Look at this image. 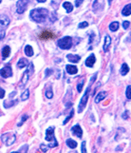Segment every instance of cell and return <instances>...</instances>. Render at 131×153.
I'll return each mask as SVG.
<instances>
[{
	"mask_svg": "<svg viewBox=\"0 0 131 153\" xmlns=\"http://www.w3.org/2000/svg\"><path fill=\"white\" fill-rule=\"evenodd\" d=\"M48 15V11L47 9L44 8H39V9H34L32 10L30 12V16L32 20H33L36 23H42L44 22L46 18Z\"/></svg>",
	"mask_w": 131,
	"mask_h": 153,
	"instance_id": "cell-1",
	"label": "cell"
},
{
	"mask_svg": "<svg viewBox=\"0 0 131 153\" xmlns=\"http://www.w3.org/2000/svg\"><path fill=\"white\" fill-rule=\"evenodd\" d=\"M45 139H46V141L49 142L48 148H53L58 145V142L54 136V127L53 126H50L46 130V138Z\"/></svg>",
	"mask_w": 131,
	"mask_h": 153,
	"instance_id": "cell-2",
	"label": "cell"
},
{
	"mask_svg": "<svg viewBox=\"0 0 131 153\" xmlns=\"http://www.w3.org/2000/svg\"><path fill=\"white\" fill-rule=\"evenodd\" d=\"M57 45L62 50H68L72 47V38L70 36H65L63 38H60L57 41Z\"/></svg>",
	"mask_w": 131,
	"mask_h": 153,
	"instance_id": "cell-3",
	"label": "cell"
},
{
	"mask_svg": "<svg viewBox=\"0 0 131 153\" xmlns=\"http://www.w3.org/2000/svg\"><path fill=\"white\" fill-rule=\"evenodd\" d=\"M15 140H16L15 134L12 133V132H7V133H4L1 136V141L3 142L7 146L12 145L15 142Z\"/></svg>",
	"mask_w": 131,
	"mask_h": 153,
	"instance_id": "cell-4",
	"label": "cell"
},
{
	"mask_svg": "<svg viewBox=\"0 0 131 153\" xmlns=\"http://www.w3.org/2000/svg\"><path fill=\"white\" fill-rule=\"evenodd\" d=\"M32 73H33V64L31 63L30 64L29 69H27V71L23 73V76H22V79H21V86H20L21 88H24L25 85H26L27 82H28L30 75L32 74Z\"/></svg>",
	"mask_w": 131,
	"mask_h": 153,
	"instance_id": "cell-5",
	"label": "cell"
},
{
	"mask_svg": "<svg viewBox=\"0 0 131 153\" xmlns=\"http://www.w3.org/2000/svg\"><path fill=\"white\" fill-rule=\"evenodd\" d=\"M89 91H90V86H88L85 92V94L83 95V97L81 98V101H80V104H79V107H78V112L81 113L82 111L84 110L85 106L87 105V100H88V96H89Z\"/></svg>",
	"mask_w": 131,
	"mask_h": 153,
	"instance_id": "cell-6",
	"label": "cell"
},
{
	"mask_svg": "<svg viewBox=\"0 0 131 153\" xmlns=\"http://www.w3.org/2000/svg\"><path fill=\"white\" fill-rule=\"evenodd\" d=\"M28 6V0H18L16 3V12L19 14L24 13Z\"/></svg>",
	"mask_w": 131,
	"mask_h": 153,
	"instance_id": "cell-7",
	"label": "cell"
},
{
	"mask_svg": "<svg viewBox=\"0 0 131 153\" xmlns=\"http://www.w3.org/2000/svg\"><path fill=\"white\" fill-rule=\"evenodd\" d=\"M39 38L41 40L53 39V38H55V34L49 30H44L43 32L39 34Z\"/></svg>",
	"mask_w": 131,
	"mask_h": 153,
	"instance_id": "cell-8",
	"label": "cell"
},
{
	"mask_svg": "<svg viewBox=\"0 0 131 153\" xmlns=\"http://www.w3.org/2000/svg\"><path fill=\"white\" fill-rule=\"evenodd\" d=\"M0 75L3 77V78H9L12 76V67L7 65L6 67H4L3 69L0 70Z\"/></svg>",
	"mask_w": 131,
	"mask_h": 153,
	"instance_id": "cell-9",
	"label": "cell"
},
{
	"mask_svg": "<svg viewBox=\"0 0 131 153\" xmlns=\"http://www.w3.org/2000/svg\"><path fill=\"white\" fill-rule=\"evenodd\" d=\"M71 132L73 135H75L76 137L78 138H82V136H83V130L79 125H75L74 126H72Z\"/></svg>",
	"mask_w": 131,
	"mask_h": 153,
	"instance_id": "cell-10",
	"label": "cell"
},
{
	"mask_svg": "<svg viewBox=\"0 0 131 153\" xmlns=\"http://www.w3.org/2000/svg\"><path fill=\"white\" fill-rule=\"evenodd\" d=\"M96 62V58H95V55L93 54V53H91V54L89 55L88 57L87 58V60H86V66L88 68H92L93 66H94V64H95Z\"/></svg>",
	"mask_w": 131,
	"mask_h": 153,
	"instance_id": "cell-11",
	"label": "cell"
},
{
	"mask_svg": "<svg viewBox=\"0 0 131 153\" xmlns=\"http://www.w3.org/2000/svg\"><path fill=\"white\" fill-rule=\"evenodd\" d=\"M10 22L11 20L7 15H4V14H1L0 15V25L1 26H4V27H8L10 25Z\"/></svg>",
	"mask_w": 131,
	"mask_h": 153,
	"instance_id": "cell-12",
	"label": "cell"
},
{
	"mask_svg": "<svg viewBox=\"0 0 131 153\" xmlns=\"http://www.w3.org/2000/svg\"><path fill=\"white\" fill-rule=\"evenodd\" d=\"M110 44H111V38L109 35H106L104 37V43H103V51L107 52L110 47Z\"/></svg>",
	"mask_w": 131,
	"mask_h": 153,
	"instance_id": "cell-13",
	"label": "cell"
},
{
	"mask_svg": "<svg viewBox=\"0 0 131 153\" xmlns=\"http://www.w3.org/2000/svg\"><path fill=\"white\" fill-rule=\"evenodd\" d=\"M67 58H68V60L69 62H72V63H78L80 61V59H81V57L77 54H68L67 55Z\"/></svg>",
	"mask_w": 131,
	"mask_h": 153,
	"instance_id": "cell-14",
	"label": "cell"
},
{
	"mask_svg": "<svg viewBox=\"0 0 131 153\" xmlns=\"http://www.w3.org/2000/svg\"><path fill=\"white\" fill-rule=\"evenodd\" d=\"M107 91H101L99 94L95 97V103L96 104H99L101 101H103V99L107 97Z\"/></svg>",
	"mask_w": 131,
	"mask_h": 153,
	"instance_id": "cell-15",
	"label": "cell"
},
{
	"mask_svg": "<svg viewBox=\"0 0 131 153\" xmlns=\"http://www.w3.org/2000/svg\"><path fill=\"white\" fill-rule=\"evenodd\" d=\"M66 70L69 74H76L78 72V69L76 66H72V65H67L66 66Z\"/></svg>",
	"mask_w": 131,
	"mask_h": 153,
	"instance_id": "cell-16",
	"label": "cell"
},
{
	"mask_svg": "<svg viewBox=\"0 0 131 153\" xmlns=\"http://www.w3.org/2000/svg\"><path fill=\"white\" fill-rule=\"evenodd\" d=\"M122 14L124 16H129L131 14V5L127 4L122 11Z\"/></svg>",
	"mask_w": 131,
	"mask_h": 153,
	"instance_id": "cell-17",
	"label": "cell"
},
{
	"mask_svg": "<svg viewBox=\"0 0 131 153\" xmlns=\"http://www.w3.org/2000/svg\"><path fill=\"white\" fill-rule=\"evenodd\" d=\"M24 52L25 54L29 56V57H32V55H33V50H32V46H30V45H27L24 49Z\"/></svg>",
	"mask_w": 131,
	"mask_h": 153,
	"instance_id": "cell-18",
	"label": "cell"
},
{
	"mask_svg": "<svg viewBox=\"0 0 131 153\" xmlns=\"http://www.w3.org/2000/svg\"><path fill=\"white\" fill-rule=\"evenodd\" d=\"M66 144H67V145H68L69 148H72V149H74L77 147V142L74 141V140H72V139H68L67 140V142H66Z\"/></svg>",
	"mask_w": 131,
	"mask_h": 153,
	"instance_id": "cell-19",
	"label": "cell"
},
{
	"mask_svg": "<svg viewBox=\"0 0 131 153\" xmlns=\"http://www.w3.org/2000/svg\"><path fill=\"white\" fill-rule=\"evenodd\" d=\"M10 53H11V48L9 46H5L4 49L2 50V57H3V59H6L7 57H9Z\"/></svg>",
	"mask_w": 131,
	"mask_h": 153,
	"instance_id": "cell-20",
	"label": "cell"
},
{
	"mask_svg": "<svg viewBox=\"0 0 131 153\" xmlns=\"http://www.w3.org/2000/svg\"><path fill=\"white\" fill-rule=\"evenodd\" d=\"M28 64H29V62H28V60H27V59L21 58L19 61H18V63H17V67L19 68V69H23V68L27 67V66H28Z\"/></svg>",
	"mask_w": 131,
	"mask_h": 153,
	"instance_id": "cell-21",
	"label": "cell"
},
{
	"mask_svg": "<svg viewBox=\"0 0 131 153\" xmlns=\"http://www.w3.org/2000/svg\"><path fill=\"white\" fill-rule=\"evenodd\" d=\"M63 7L65 8V10L67 11L68 13H69V12H71L73 11V6H72V4L70 2H65V3H63Z\"/></svg>",
	"mask_w": 131,
	"mask_h": 153,
	"instance_id": "cell-22",
	"label": "cell"
},
{
	"mask_svg": "<svg viewBox=\"0 0 131 153\" xmlns=\"http://www.w3.org/2000/svg\"><path fill=\"white\" fill-rule=\"evenodd\" d=\"M129 71V67L126 63H123L122 65V68H121V74L122 75H126Z\"/></svg>",
	"mask_w": 131,
	"mask_h": 153,
	"instance_id": "cell-23",
	"label": "cell"
},
{
	"mask_svg": "<svg viewBox=\"0 0 131 153\" xmlns=\"http://www.w3.org/2000/svg\"><path fill=\"white\" fill-rule=\"evenodd\" d=\"M119 27H120L119 22H116V21L110 23V25H109V29H110V31H112V32H116V31H118Z\"/></svg>",
	"mask_w": 131,
	"mask_h": 153,
	"instance_id": "cell-24",
	"label": "cell"
},
{
	"mask_svg": "<svg viewBox=\"0 0 131 153\" xmlns=\"http://www.w3.org/2000/svg\"><path fill=\"white\" fill-rule=\"evenodd\" d=\"M29 97H30V90L27 89V90H25L23 91V93L21 94V100L22 101H26V100H28Z\"/></svg>",
	"mask_w": 131,
	"mask_h": 153,
	"instance_id": "cell-25",
	"label": "cell"
},
{
	"mask_svg": "<svg viewBox=\"0 0 131 153\" xmlns=\"http://www.w3.org/2000/svg\"><path fill=\"white\" fill-rule=\"evenodd\" d=\"M84 84H85V78H82L81 82H79L78 83V85H77V90H78V92H81V91H82Z\"/></svg>",
	"mask_w": 131,
	"mask_h": 153,
	"instance_id": "cell-26",
	"label": "cell"
},
{
	"mask_svg": "<svg viewBox=\"0 0 131 153\" xmlns=\"http://www.w3.org/2000/svg\"><path fill=\"white\" fill-rule=\"evenodd\" d=\"M46 97L48 99H51L53 97V92H52L51 88H49V89L47 90V91H46Z\"/></svg>",
	"mask_w": 131,
	"mask_h": 153,
	"instance_id": "cell-27",
	"label": "cell"
},
{
	"mask_svg": "<svg viewBox=\"0 0 131 153\" xmlns=\"http://www.w3.org/2000/svg\"><path fill=\"white\" fill-rule=\"evenodd\" d=\"M14 104H15V102H12V100H7V101H5L4 102V106L6 108H9V107H11V106H13Z\"/></svg>",
	"mask_w": 131,
	"mask_h": 153,
	"instance_id": "cell-28",
	"label": "cell"
},
{
	"mask_svg": "<svg viewBox=\"0 0 131 153\" xmlns=\"http://www.w3.org/2000/svg\"><path fill=\"white\" fill-rule=\"evenodd\" d=\"M29 149V145H24L22 147H20L19 150H18V152H27Z\"/></svg>",
	"mask_w": 131,
	"mask_h": 153,
	"instance_id": "cell-29",
	"label": "cell"
},
{
	"mask_svg": "<svg viewBox=\"0 0 131 153\" xmlns=\"http://www.w3.org/2000/svg\"><path fill=\"white\" fill-rule=\"evenodd\" d=\"M28 118H29L28 115H27V114H24V115L22 116V120H21V122H20L19 124H18V126H22V125H23V124H24V123H25V121H26V120H27Z\"/></svg>",
	"mask_w": 131,
	"mask_h": 153,
	"instance_id": "cell-30",
	"label": "cell"
},
{
	"mask_svg": "<svg viewBox=\"0 0 131 153\" xmlns=\"http://www.w3.org/2000/svg\"><path fill=\"white\" fill-rule=\"evenodd\" d=\"M73 113H74V110H71V112H70V114H69V116H68V117H67V119H66V120H65V121L63 122V125H66V124H67V123H68V122L69 121V120H70V118H71L72 116H73Z\"/></svg>",
	"mask_w": 131,
	"mask_h": 153,
	"instance_id": "cell-31",
	"label": "cell"
},
{
	"mask_svg": "<svg viewBox=\"0 0 131 153\" xmlns=\"http://www.w3.org/2000/svg\"><path fill=\"white\" fill-rule=\"evenodd\" d=\"M52 73H53V70H51V69H47L46 71H45V76L48 77L49 75H51Z\"/></svg>",
	"mask_w": 131,
	"mask_h": 153,
	"instance_id": "cell-32",
	"label": "cell"
},
{
	"mask_svg": "<svg viewBox=\"0 0 131 153\" xmlns=\"http://www.w3.org/2000/svg\"><path fill=\"white\" fill-rule=\"evenodd\" d=\"M130 86H129V85H128V86H126V91H125V92H126V98L128 99V100H130Z\"/></svg>",
	"mask_w": 131,
	"mask_h": 153,
	"instance_id": "cell-33",
	"label": "cell"
},
{
	"mask_svg": "<svg viewBox=\"0 0 131 153\" xmlns=\"http://www.w3.org/2000/svg\"><path fill=\"white\" fill-rule=\"evenodd\" d=\"M129 26H130V22H129V21H124V22H123V28L124 30H127V29L129 28Z\"/></svg>",
	"mask_w": 131,
	"mask_h": 153,
	"instance_id": "cell-34",
	"label": "cell"
},
{
	"mask_svg": "<svg viewBox=\"0 0 131 153\" xmlns=\"http://www.w3.org/2000/svg\"><path fill=\"white\" fill-rule=\"evenodd\" d=\"M87 26H88V23H87V21H85V22H82V23H80L78 27H79L80 29H84V28L87 27Z\"/></svg>",
	"mask_w": 131,
	"mask_h": 153,
	"instance_id": "cell-35",
	"label": "cell"
},
{
	"mask_svg": "<svg viewBox=\"0 0 131 153\" xmlns=\"http://www.w3.org/2000/svg\"><path fill=\"white\" fill-rule=\"evenodd\" d=\"M81 152H83V153L87 152V150H86V142H85V141L82 143V148H81Z\"/></svg>",
	"mask_w": 131,
	"mask_h": 153,
	"instance_id": "cell-36",
	"label": "cell"
},
{
	"mask_svg": "<svg viewBox=\"0 0 131 153\" xmlns=\"http://www.w3.org/2000/svg\"><path fill=\"white\" fill-rule=\"evenodd\" d=\"M5 34H6V32L4 30H0V41L5 37Z\"/></svg>",
	"mask_w": 131,
	"mask_h": 153,
	"instance_id": "cell-37",
	"label": "cell"
},
{
	"mask_svg": "<svg viewBox=\"0 0 131 153\" xmlns=\"http://www.w3.org/2000/svg\"><path fill=\"white\" fill-rule=\"evenodd\" d=\"M4 96H5V90L0 88V99L4 98Z\"/></svg>",
	"mask_w": 131,
	"mask_h": 153,
	"instance_id": "cell-38",
	"label": "cell"
},
{
	"mask_svg": "<svg viewBox=\"0 0 131 153\" xmlns=\"http://www.w3.org/2000/svg\"><path fill=\"white\" fill-rule=\"evenodd\" d=\"M84 2V0H76L75 1V6L76 7H79L80 5H82V3Z\"/></svg>",
	"mask_w": 131,
	"mask_h": 153,
	"instance_id": "cell-39",
	"label": "cell"
},
{
	"mask_svg": "<svg viewBox=\"0 0 131 153\" xmlns=\"http://www.w3.org/2000/svg\"><path fill=\"white\" fill-rule=\"evenodd\" d=\"M41 149H42V151H43V152H47V151H48V147H46V146H45V145H44V144H42V145H41Z\"/></svg>",
	"mask_w": 131,
	"mask_h": 153,
	"instance_id": "cell-40",
	"label": "cell"
},
{
	"mask_svg": "<svg viewBox=\"0 0 131 153\" xmlns=\"http://www.w3.org/2000/svg\"><path fill=\"white\" fill-rule=\"evenodd\" d=\"M97 74H98V73H95V74H94V75H93V76H92L91 80H90V84H89V86H91V85H92V83L94 82V80H96V77H97Z\"/></svg>",
	"mask_w": 131,
	"mask_h": 153,
	"instance_id": "cell-41",
	"label": "cell"
},
{
	"mask_svg": "<svg viewBox=\"0 0 131 153\" xmlns=\"http://www.w3.org/2000/svg\"><path fill=\"white\" fill-rule=\"evenodd\" d=\"M127 112H128V111H126V112H124V113H123V119H127V118H128V115H125V114H127Z\"/></svg>",
	"mask_w": 131,
	"mask_h": 153,
	"instance_id": "cell-42",
	"label": "cell"
},
{
	"mask_svg": "<svg viewBox=\"0 0 131 153\" xmlns=\"http://www.w3.org/2000/svg\"><path fill=\"white\" fill-rule=\"evenodd\" d=\"M92 38H93V34H91V35H90V39H89V44H90V43L92 42Z\"/></svg>",
	"mask_w": 131,
	"mask_h": 153,
	"instance_id": "cell-43",
	"label": "cell"
},
{
	"mask_svg": "<svg viewBox=\"0 0 131 153\" xmlns=\"http://www.w3.org/2000/svg\"><path fill=\"white\" fill-rule=\"evenodd\" d=\"M39 3H44V2H46V0H37Z\"/></svg>",
	"mask_w": 131,
	"mask_h": 153,
	"instance_id": "cell-44",
	"label": "cell"
},
{
	"mask_svg": "<svg viewBox=\"0 0 131 153\" xmlns=\"http://www.w3.org/2000/svg\"><path fill=\"white\" fill-rule=\"evenodd\" d=\"M111 2H112V0H108V4H109V5L111 4Z\"/></svg>",
	"mask_w": 131,
	"mask_h": 153,
	"instance_id": "cell-45",
	"label": "cell"
},
{
	"mask_svg": "<svg viewBox=\"0 0 131 153\" xmlns=\"http://www.w3.org/2000/svg\"><path fill=\"white\" fill-rule=\"evenodd\" d=\"M1 2H2V0H0V3H1Z\"/></svg>",
	"mask_w": 131,
	"mask_h": 153,
	"instance_id": "cell-46",
	"label": "cell"
}]
</instances>
